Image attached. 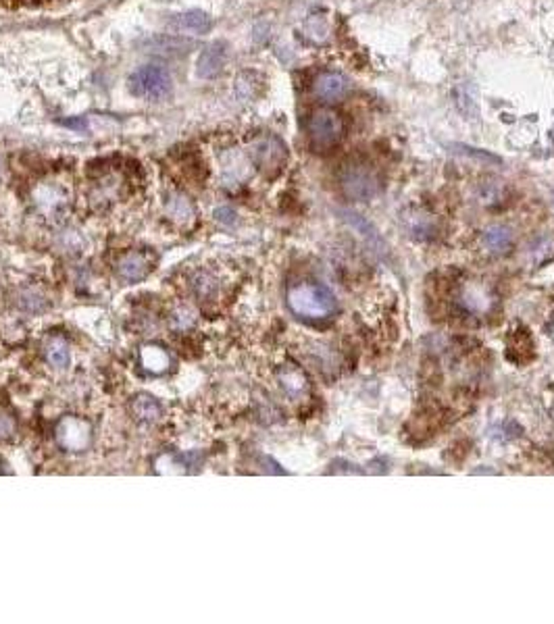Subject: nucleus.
Masks as SVG:
<instances>
[{"label": "nucleus", "instance_id": "412c9836", "mask_svg": "<svg viewBox=\"0 0 554 624\" xmlns=\"http://www.w3.org/2000/svg\"><path fill=\"white\" fill-rule=\"evenodd\" d=\"M215 217H217V221H221L226 225H232L236 221V213L232 208H217L215 211Z\"/></svg>", "mask_w": 554, "mask_h": 624}, {"label": "nucleus", "instance_id": "20e7f679", "mask_svg": "<svg viewBox=\"0 0 554 624\" xmlns=\"http://www.w3.org/2000/svg\"><path fill=\"white\" fill-rule=\"evenodd\" d=\"M127 85L134 96L157 102L171 94V76L158 65H146L130 76Z\"/></svg>", "mask_w": 554, "mask_h": 624}, {"label": "nucleus", "instance_id": "aec40b11", "mask_svg": "<svg viewBox=\"0 0 554 624\" xmlns=\"http://www.w3.org/2000/svg\"><path fill=\"white\" fill-rule=\"evenodd\" d=\"M455 148H457V153H463V155L473 156V158H481V160H485V162H494V164L500 162L498 156L490 155V153H485V150H479V148H469V146H455Z\"/></svg>", "mask_w": 554, "mask_h": 624}, {"label": "nucleus", "instance_id": "f03ea898", "mask_svg": "<svg viewBox=\"0 0 554 624\" xmlns=\"http://www.w3.org/2000/svg\"><path fill=\"white\" fill-rule=\"evenodd\" d=\"M340 187L346 198L354 202H369L382 190V179L378 171L363 162L346 164L340 173Z\"/></svg>", "mask_w": 554, "mask_h": 624}, {"label": "nucleus", "instance_id": "a211bd4d", "mask_svg": "<svg viewBox=\"0 0 554 624\" xmlns=\"http://www.w3.org/2000/svg\"><path fill=\"white\" fill-rule=\"evenodd\" d=\"M17 433V420L11 412L0 410V441H11Z\"/></svg>", "mask_w": 554, "mask_h": 624}, {"label": "nucleus", "instance_id": "423d86ee", "mask_svg": "<svg viewBox=\"0 0 554 624\" xmlns=\"http://www.w3.org/2000/svg\"><path fill=\"white\" fill-rule=\"evenodd\" d=\"M250 160L265 175H275L288 160L286 144L277 136H261L250 146Z\"/></svg>", "mask_w": 554, "mask_h": 624}, {"label": "nucleus", "instance_id": "9b49d317", "mask_svg": "<svg viewBox=\"0 0 554 624\" xmlns=\"http://www.w3.org/2000/svg\"><path fill=\"white\" fill-rule=\"evenodd\" d=\"M313 92L321 102L333 104L340 102L348 96L350 92V81L346 76L338 73V71H325L321 76H317L313 81Z\"/></svg>", "mask_w": 554, "mask_h": 624}, {"label": "nucleus", "instance_id": "39448f33", "mask_svg": "<svg viewBox=\"0 0 554 624\" xmlns=\"http://www.w3.org/2000/svg\"><path fill=\"white\" fill-rule=\"evenodd\" d=\"M69 190L63 181L57 179H44L40 183H36L34 192H32V200L36 211L46 217V219H55L59 215H63L69 206Z\"/></svg>", "mask_w": 554, "mask_h": 624}, {"label": "nucleus", "instance_id": "6ab92c4d", "mask_svg": "<svg viewBox=\"0 0 554 624\" xmlns=\"http://www.w3.org/2000/svg\"><path fill=\"white\" fill-rule=\"evenodd\" d=\"M194 292H196V296H200V298H209L213 292H215V283H213V279L209 277V275H198L196 277V283H194Z\"/></svg>", "mask_w": 554, "mask_h": 624}, {"label": "nucleus", "instance_id": "7ed1b4c3", "mask_svg": "<svg viewBox=\"0 0 554 624\" xmlns=\"http://www.w3.org/2000/svg\"><path fill=\"white\" fill-rule=\"evenodd\" d=\"M309 142L317 153H325L333 148L344 134V121L342 117L331 111V108H317L315 113L309 117Z\"/></svg>", "mask_w": 554, "mask_h": 624}, {"label": "nucleus", "instance_id": "f257e3e1", "mask_svg": "<svg viewBox=\"0 0 554 624\" xmlns=\"http://www.w3.org/2000/svg\"><path fill=\"white\" fill-rule=\"evenodd\" d=\"M288 306L300 318L307 320H323L333 316L338 311V300L325 288L317 281H300L290 285L288 290Z\"/></svg>", "mask_w": 554, "mask_h": 624}, {"label": "nucleus", "instance_id": "6e6552de", "mask_svg": "<svg viewBox=\"0 0 554 624\" xmlns=\"http://www.w3.org/2000/svg\"><path fill=\"white\" fill-rule=\"evenodd\" d=\"M115 273L125 283L144 281L151 273V260L140 250H130L115 260Z\"/></svg>", "mask_w": 554, "mask_h": 624}, {"label": "nucleus", "instance_id": "1a4fd4ad", "mask_svg": "<svg viewBox=\"0 0 554 624\" xmlns=\"http://www.w3.org/2000/svg\"><path fill=\"white\" fill-rule=\"evenodd\" d=\"M165 215L179 229H190L196 223V206L183 192H169L165 196Z\"/></svg>", "mask_w": 554, "mask_h": 624}, {"label": "nucleus", "instance_id": "9d476101", "mask_svg": "<svg viewBox=\"0 0 554 624\" xmlns=\"http://www.w3.org/2000/svg\"><path fill=\"white\" fill-rule=\"evenodd\" d=\"M167 25L179 36H205L213 29V17L205 10H186L173 15Z\"/></svg>", "mask_w": 554, "mask_h": 624}, {"label": "nucleus", "instance_id": "f3484780", "mask_svg": "<svg viewBox=\"0 0 554 624\" xmlns=\"http://www.w3.org/2000/svg\"><path fill=\"white\" fill-rule=\"evenodd\" d=\"M481 241H483V246H485L490 252H502V250H506V248L511 246L513 234H511V229L504 227V225H494V227H490V229L483 232Z\"/></svg>", "mask_w": 554, "mask_h": 624}, {"label": "nucleus", "instance_id": "0eeeda50", "mask_svg": "<svg viewBox=\"0 0 554 624\" xmlns=\"http://www.w3.org/2000/svg\"><path fill=\"white\" fill-rule=\"evenodd\" d=\"M57 444L67 452H85L92 444V425L81 416H65L55 429Z\"/></svg>", "mask_w": 554, "mask_h": 624}, {"label": "nucleus", "instance_id": "f8f14e48", "mask_svg": "<svg viewBox=\"0 0 554 624\" xmlns=\"http://www.w3.org/2000/svg\"><path fill=\"white\" fill-rule=\"evenodd\" d=\"M228 61V44L226 42H213L202 48L196 61V76L200 79H211L219 76Z\"/></svg>", "mask_w": 554, "mask_h": 624}, {"label": "nucleus", "instance_id": "dca6fc26", "mask_svg": "<svg viewBox=\"0 0 554 624\" xmlns=\"http://www.w3.org/2000/svg\"><path fill=\"white\" fill-rule=\"evenodd\" d=\"M46 360L55 367V369H67L71 362V350L69 343L63 337H50L46 348H44Z\"/></svg>", "mask_w": 554, "mask_h": 624}, {"label": "nucleus", "instance_id": "2eb2a0df", "mask_svg": "<svg viewBox=\"0 0 554 624\" xmlns=\"http://www.w3.org/2000/svg\"><path fill=\"white\" fill-rule=\"evenodd\" d=\"M132 414L136 416V420L153 425L162 416V406L157 397H153L148 393H140L132 399Z\"/></svg>", "mask_w": 554, "mask_h": 624}, {"label": "nucleus", "instance_id": "ddd939ff", "mask_svg": "<svg viewBox=\"0 0 554 624\" xmlns=\"http://www.w3.org/2000/svg\"><path fill=\"white\" fill-rule=\"evenodd\" d=\"M144 44H146V52L160 55V57H179L194 46L190 40H183L179 36H155Z\"/></svg>", "mask_w": 554, "mask_h": 624}, {"label": "nucleus", "instance_id": "4468645a", "mask_svg": "<svg viewBox=\"0 0 554 624\" xmlns=\"http://www.w3.org/2000/svg\"><path fill=\"white\" fill-rule=\"evenodd\" d=\"M140 364L151 375H165L171 369V356L160 346H142L140 350Z\"/></svg>", "mask_w": 554, "mask_h": 624}]
</instances>
